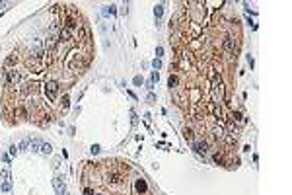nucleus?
I'll return each mask as SVG.
<instances>
[{
    "mask_svg": "<svg viewBox=\"0 0 292 195\" xmlns=\"http://www.w3.org/2000/svg\"><path fill=\"white\" fill-rule=\"evenodd\" d=\"M16 154H18V146L12 145V146H10V156H16Z\"/></svg>",
    "mask_w": 292,
    "mask_h": 195,
    "instance_id": "obj_22",
    "label": "nucleus"
},
{
    "mask_svg": "<svg viewBox=\"0 0 292 195\" xmlns=\"http://www.w3.org/2000/svg\"><path fill=\"white\" fill-rule=\"evenodd\" d=\"M68 102H70V100H68V96H65V97H62V109H65V111L68 109V106H70Z\"/></svg>",
    "mask_w": 292,
    "mask_h": 195,
    "instance_id": "obj_21",
    "label": "nucleus"
},
{
    "mask_svg": "<svg viewBox=\"0 0 292 195\" xmlns=\"http://www.w3.org/2000/svg\"><path fill=\"white\" fill-rule=\"evenodd\" d=\"M41 154H51V145L49 142H41Z\"/></svg>",
    "mask_w": 292,
    "mask_h": 195,
    "instance_id": "obj_11",
    "label": "nucleus"
},
{
    "mask_svg": "<svg viewBox=\"0 0 292 195\" xmlns=\"http://www.w3.org/2000/svg\"><path fill=\"white\" fill-rule=\"evenodd\" d=\"M41 142H43V140H39V138H31V140H29V150L39 152V150H41Z\"/></svg>",
    "mask_w": 292,
    "mask_h": 195,
    "instance_id": "obj_7",
    "label": "nucleus"
},
{
    "mask_svg": "<svg viewBox=\"0 0 292 195\" xmlns=\"http://www.w3.org/2000/svg\"><path fill=\"white\" fill-rule=\"evenodd\" d=\"M193 150H195V152H197V154H206V150H208V145H206V142H204V140H203V142H201V140H199V142H193Z\"/></svg>",
    "mask_w": 292,
    "mask_h": 195,
    "instance_id": "obj_6",
    "label": "nucleus"
},
{
    "mask_svg": "<svg viewBox=\"0 0 292 195\" xmlns=\"http://www.w3.org/2000/svg\"><path fill=\"white\" fill-rule=\"evenodd\" d=\"M109 181H111V183H121L123 178L119 176V174H109Z\"/></svg>",
    "mask_w": 292,
    "mask_h": 195,
    "instance_id": "obj_12",
    "label": "nucleus"
},
{
    "mask_svg": "<svg viewBox=\"0 0 292 195\" xmlns=\"http://www.w3.org/2000/svg\"><path fill=\"white\" fill-rule=\"evenodd\" d=\"M84 195H94V191L92 189H84Z\"/></svg>",
    "mask_w": 292,
    "mask_h": 195,
    "instance_id": "obj_30",
    "label": "nucleus"
},
{
    "mask_svg": "<svg viewBox=\"0 0 292 195\" xmlns=\"http://www.w3.org/2000/svg\"><path fill=\"white\" fill-rule=\"evenodd\" d=\"M101 14H103V16H109V14H115V6H105V8L101 10Z\"/></svg>",
    "mask_w": 292,
    "mask_h": 195,
    "instance_id": "obj_15",
    "label": "nucleus"
},
{
    "mask_svg": "<svg viewBox=\"0 0 292 195\" xmlns=\"http://www.w3.org/2000/svg\"><path fill=\"white\" fill-rule=\"evenodd\" d=\"M90 150H92V154H99V145H94Z\"/></svg>",
    "mask_w": 292,
    "mask_h": 195,
    "instance_id": "obj_24",
    "label": "nucleus"
},
{
    "mask_svg": "<svg viewBox=\"0 0 292 195\" xmlns=\"http://www.w3.org/2000/svg\"><path fill=\"white\" fill-rule=\"evenodd\" d=\"M132 82H134L136 86H140V84H142V76H134V80H132Z\"/></svg>",
    "mask_w": 292,
    "mask_h": 195,
    "instance_id": "obj_26",
    "label": "nucleus"
},
{
    "mask_svg": "<svg viewBox=\"0 0 292 195\" xmlns=\"http://www.w3.org/2000/svg\"><path fill=\"white\" fill-rule=\"evenodd\" d=\"M146 88H148V90H154V82L148 80V82H146Z\"/></svg>",
    "mask_w": 292,
    "mask_h": 195,
    "instance_id": "obj_28",
    "label": "nucleus"
},
{
    "mask_svg": "<svg viewBox=\"0 0 292 195\" xmlns=\"http://www.w3.org/2000/svg\"><path fill=\"white\" fill-rule=\"evenodd\" d=\"M212 97H214V102L216 104H220L222 100H224V86H222V82L220 80H212Z\"/></svg>",
    "mask_w": 292,
    "mask_h": 195,
    "instance_id": "obj_1",
    "label": "nucleus"
},
{
    "mask_svg": "<svg viewBox=\"0 0 292 195\" xmlns=\"http://www.w3.org/2000/svg\"><path fill=\"white\" fill-rule=\"evenodd\" d=\"M20 78H22V76H20V72H18L16 68H8V70H6V80H8V84H18Z\"/></svg>",
    "mask_w": 292,
    "mask_h": 195,
    "instance_id": "obj_4",
    "label": "nucleus"
},
{
    "mask_svg": "<svg viewBox=\"0 0 292 195\" xmlns=\"http://www.w3.org/2000/svg\"><path fill=\"white\" fill-rule=\"evenodd\" d=\"M158 78H160V74H158V72L154 70V72H152V76H150V80H152V82L156 84V82H158Z\"/></svg>",
    "mask_w": 292,
    "mask_h": 195,
    "instance_id": "obj_23",
    "label": "nucleus"
},
{
    "mask_svg": "<svg viewBox=\"0 0 292 195\" xmlns=\"http://www.w3.org/2000/svg\"><path fill=\"white\" fill-rule=\"evenodd\" d=\"M222 47H224V51H228V53H234V49H236V41H234V37L226 35V37H224V41H222Z\"/></svg>",
    "mask_w": 292,
    "mask_h": 195,
    "instance_id": "obj_5",
    "label": "nucleus"
},
{
    "mask_svg": "<svg viewBox=\"0 0 292 195\" xmlns=\"http://www.w3.org/2000/svg\"><path fill=\"white\" fill-rule=\"evenodd\" d=\"M136 189L138 191H146V181L144 179H138L136 181Z\"/></svg>",
    "mask_w": 292,
    "mask_h": 195,
    "instance_id": "obj_18",
    "label": "nucleus"
},
{
    "mask_svg": "<svg viewBox=\"0 0 292 195\" xmlns=\"http://www.w3.org/2000/svg\"><path fill=\"white\" fill-rule=\"evenodd\" d=\"M183 137H185V140L193 142V131H191V129H185V131H183Z\"/></svg>",
    "mask_w": 292,
    "mask_h": 195,
    "instance_id": "obj_14",
    "label": "nucleus"
},
{
    "mask_svg": "<svg viewBox=\"0 0 292 195\" xmlns=\"http://www.w3.org/2000/svg\"><path fill=\"white\" fill-rule=\"evenodd\" d=\"M152 66H154V70H160V68H162V61H160V59H154Z\"/></svg>",
    "mask_w": 292,
    "mask_h": 195,
    "instance_id": "obj_20",
    "label": "nucleus"
},
{
    "mask_svg": "<svg viewBox=\"0 0 292 195\" xmlns=\"http://www.w3.org/2000/svg\"><path fill=\"white\" fill-rule=\"evenodd\" d=\"M53 187H55L57 195H68V189H66V185H65V179L60 178V176H55V178H53Z\"/></svg>",
    "mask_w": 292,
    "mask_h": 195,
    "instance_id": "obj_3",
    "label": "nucleus"
},
{
    "mask_svg": "<svg viewBox=\"0 0 292 195\" xmlns=\"http://www.w3.org/2000/svg\"><path fill=\"white\" fill-rule=\"evenodd\" d=\"M20 148H22V150H29V138H24L22 145H20Z\"/></svg>",
    "mask_w": 292,
    "mask_h": 195,
    "instance_id": "obj_19",
    "label": "nucleus"
},
{
    "mask_svg": "<svg viewBox=\"0 0 292 195\" xmlns=\"http://www.w3.org/2000/svg\"><path fill=\"white\" fill-rule=\"evenodd\" d=\"M45 94H47L49 100H55V97L58 96V82L49 80L47 84H45Z\"/></svg>",
    "mask_w": 292,
    "mask_h": 195,
    "instance_id": "obj_2",
    "label": "nucleus"
},
{
    "mask_svg": "<svg viewBox=\"0 0 292 195\" xmlns=\"http://www.w3.org/2000/svg\"><path fill=\"white\" fill-rule=\"evenodd\" d=\"M222 160H224V158H222V154H214V162H222Z\"/></svg>",
    "mask_w": 292,
    "mask_h": 195,
    "instance_id": "obj_27",
    "label": "nucleus"
},
{
    "mask_svg": "<svg viewBox=\"0 0 292 195\" xmlns=\"http://www.w3.org/2000/svg\"><path fill=\"white\" fill-rule=\"evenodd\" d=\"M168 86H170V90L177 88V76H170V80H168Z\"/></svg>",
    "mask_w": 292,
    "mask_h": 195,
    "instance_id": "obj_13",
    "label": "nucleus"
},
{
    "mask_svg": "<svg viewBox=\"0 0 292 195\" xmlns=\"http://www.w3.org/2000/svg\"><path fill=\"white\" fill-rule=\"evenodd\" d=\"M0 189H2V191H6V193H8V191H12V181H10V179H4V181H2V185H0Z\"/></svg>",
    "mask_w": 292,
    "mask_h": 195,
    "instance_id": "obj_9",
    "label": "nucleus"
},
{
    "mask_svg": "<svg viewBox=\"0 0 292 195\" xmlns=\"http://www.w3.org/2000/svg\"><path fill=\"white\" fill-rule=\"evenodd\" d=\"M162 14H164V6H162V4L154 6V16H156V20H160V18H162Z\"/></svg>",
    "mask_w": 292,
    "mask_h": 195,
    "instance_id": "obj_10",
    "label": "nucleus"
},
{
    "mask_svg": "<svg viewBox=\"0 0 292 195\" xmlns=\"http://www.w3.org/2000/svg\"><path fill=\"white\" fill-rule=\"evenodd\" d=\"M16 61H18V53L14 51V53H10V57L6 59V66H12L14 63H16Z\"/></svg>",
    "mask_w": 292,
    "mask_h": 195,
    "instance_id": "obj_8",
    "label": "nucleus"
},
{
    "mask_svg": "<svg viewBox=\"0 0 292 195\" xmlns=\"http://www.w3.org/2000/svg\"><path fill=\"white\" fill-rule=\"evenodd\" d=\"M247 63H249V68H253V59L249 57V55H247Z\"/></svg>",
    "mask_w": 292,
    "mask_h": 195,
    "instance_id": "obj_29",
    "label": "nucleus"
},
{
    "mask_svg": "<svg viewBox=\"0 0 292 195\" xmlns=\"http://www.w3.org/2000/svg\"><path fill=\"white\" fill-rule=\"evenodd\" d=\"M0 176H2L4 179H10V170H8V166H4V168L0 170Z\"/></svg>",
    "mask_w": 292,
    "mask_h": 195,
    "instance_id": "obj_17",
    "label": "nucleus"
},
{
    "mask_svg": "<svg viewBox=\"0 0 292 195\" xmlns=\"http://www.w3.org/2000/svg\"><path fill=\"white\" fill-rule=\"evenodd\" d=\"M232 119L238 121V123H243V115L240 113V111H234V113H232Z\"/></svg>",
    "mask_w": 292,
    "mask_h": 195,
    "instance_id": "obj_16",
    "label": "nucleus"
},
{
    "mask_svg": "<svg viewBox=\"0 0 292 195\" xmlns=\"http://www.w3.org/2000/svg\"><path fill=\"white\" fill-rule=\"evenodd\" d=\"M164 55V49L162 47H156V59H160Z\"/></svg>",
    "mask_w": 292,
    "mask_h": 195,
    "instance_id": "obj_25",
    "label": "nucleus"
}]
</instances>
